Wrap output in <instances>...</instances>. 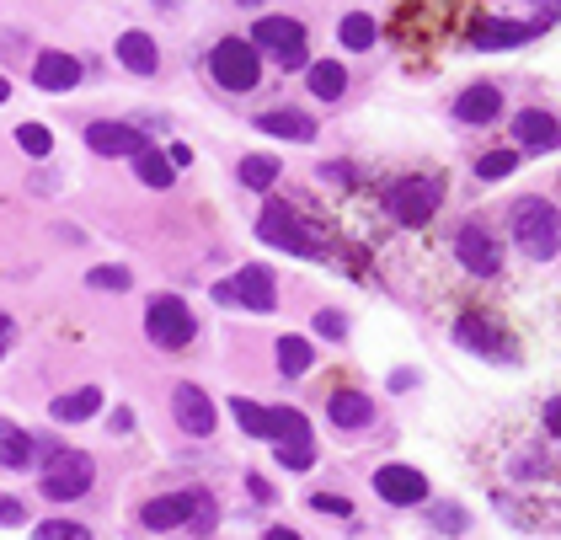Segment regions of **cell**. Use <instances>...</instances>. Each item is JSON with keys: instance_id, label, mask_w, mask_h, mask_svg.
Masks as SVG:
<instances>
[{"instance_id": "cell-25", "label": "cell", "mask_w": 561, "mask_h": 540, "mask_svg": "<svg viewBox=\"0 0 561 540\" xmlns=\"http://www.w3.org/2000/svg\"><path fill=\"white\" fill-rule=\"evenodd\" d=\"M0 466H6V471H22V466H33V434H22V428H11L6 418H0Z\"/></svg>"}, {"instance_id": "cell-15", "label": "cell", "mask_w": 561, "mask_h": 540, "mask_svg": "<svg viewBox=\"0 0 561 540\" xmlns=\"http://www.w3.org/2000/svg\"><path fill=\"white\" fill-rule=\"evenodd\" d=\"M513 140L524 150H556L561 145V123L551 113H540V107H524L519 118H513Z\"/></svg>"}, {"instance_id": "cell-10", "label": "cell", "mask_w": 561, "mask_h": 540, "mask_svg": "<svg viewBox=\"0 0 561 540\" xmlns=\"http://www.w3.org/2000/svg\"><path fill=\"white\" fill-rule=\"evenodd\" d=\"M171 418L182 423V434L209 439V434H214V418H220V412H214V401L198 391V385H177V391H171Z\"/></svg>"}, {"instance_id": "cell-39", "label": "cell", "mask_w": 561, "mask_h": 540, "mask_svg": "<svg viewBox=\"0 0 561 540\" xmlns=\"http://www.w3.org/2000/svg\"><path fill=\"white\" fill-rule=\"evenodd\" d=\"M0 524H27V503L11 498V492H0Z\"/></svg>"}, {"instance_id": "cell-43", "label": "cell", "mask_w": 561, "mask_h": 540, "mask_svg": "<svg viewBox=\"0 0 561 540\" xmlns=\"http://www.w3.org/2000/svg\"><path fill=\"white\" fill-rule=\"evenodd\" d=\"M268 540H300V535H294L289 524H273V530H268Z\"/></svg>"}, {"instance_id": "cell-35", "label": "cell", "mask_w": 561, "mask_h": 540, "mask_svg": "<svg viewBox=\"0 0 561 540\" xmlns=\"http://www.w3.org/2000/svg\"><path fill=\"white\" fill-rule=\"evenodd\" d=\"M230 412H236V423L246 428L252 439H262V407L257 401H246V396H230Z\"/></svg>"}, {"instance_id": "cell-24", "label": "cell", "mask_w": 561, "mask_h": 540, "mask_svg": "<svg viewBox=\"0 0 561 540\" xmlns=\"http://www.w3.org/2000/svg\"><path fill=\"white\" fill-rule=\"evenodd\" d=\"M310 364H316V348H310V337H278V369H284L289 380L310 375Z\"/></svg>"}, {"instance_id": "cell-33", "label": "cell", "mask_w": 561, "mask_h": 540, "mask_svg": "<svg viewBox=\"0 0 561 540\" xmlns=\"http://www.w3.org/2000/svg\"><path fill=\"white\" fill-rule=\"evenodd\" d=\"M33 540H91V530L75 519H43V524H33Z\"/></svg>"}, {"instance_id": "cell-22", "label": "cell", "mask_w": 561, "mask_h": 540, "mask_svg": "<svg viewBox=\"0 0 561 540\" xmlns=\"http://www.w3.org/2000/svg\"><path fill=\"white\" fill-rule=\"evenodd\" d=\"M118 59L134 75H155V65H161V54H155V38L150 33H123L118 38Z\"/></svg>"}, {"instance_id": "cell-36", "label": "cell", "mask_w": 561, "mask_h": 540, "mask_svg": "<svg viewBox=\"0 0 561 540\" xmlns=\"http://www.w3.org/2000/svg\"><path fill=\"white\" fill-rule=\"evenodd\" d=\"M439 524H444L449 535H460L471 519H465V508H455V503H439V508H433V530H439Z\"/></svg>"}, {"instance_id": "cell-40", "label": "cell", "mask_w": 561, "mask_h": 540, "mask_svg": "<svg viewBox=\"0 0 561 540\" xmlns=\"http://www.w3.org/2000/svg\"><path fill=\"white\" fill-rule=\"evenodd\" d=\"M246 487H252V498H257V503H273V487H268V482H262V476H257V471H252V476H246Z\"/></svg>"}, {"instance_id": "cell-18", "label": "cell", "mask_w": 561, "mask_h": 540, "mask_svg": "<svg viewBox=\"0 0 561 540\" xmlns=\"http://www.w3.org/2000/svg\"><path fill=\"white\" fill-rule=\"evenodd\" d=\"M262 439L268 444H294V439H316L310 434V418L294 407H268L262 412Z\"/></svg>"}, {"instance_id": "cell-23", "label": "cell", "mask_w": 561, "mask_h": 540, "mask_svg": "<svg viewBox=\"0 0 561 540\" xmlns=\"http://www.w3.org/2000/svg\"><path fill=\"white\" fill-rule=\"evenodd\" d=\"M342 91H348V70H342V59H316V65H310V97L337 102Z\"/></svg>"}, {"instance_id": "cell-3", "label": "cell", "mask_w": 561, "mask_h": 540, "mask_svg": "<svg viewBox=\"0 0 561 540\" xmlns=\"http://www.w3.org/2000/svg\"><path fill=\"white\" fill-rule=\"evenodd\" d=\"M513 241L529 262H551L561 252V209L545 198H519L513 204Z\"/></svg>"}, {"instance_id": "cell-14", "label": "cell", "mask_w": 561, "mask_h": 540, "mask_svg": "<svg viewBox=\"0 0 561 540\" xmlns=\"http://www.w3.org/2000/svg\"><path fill=\"white\" fill-rule=\"evenodd\" d=\"M33 86L38 91H75V86H81V59H70L59 49L38 54L33 59Z\"/></svg>"}, {"instance_id": "cell-2", "label": "cell", "mask_w": 561, "mask_h": 540, "mask_svg": "<svg viewBox=\"0 0 561 540\" xmlns=\"http://www.w3.org/2000/svg\"><path fill=\"white\" fill-rule=\"evenodd\" d=\"M33 455H43V498L75 503V498H86V492H91L97 466H91L86 450H54V444L33 439Z\"/></svg>"}, {"instance_id": "cell-8", "label": "cell", "mask_w": 561, "mask_h": 540, "mask_svg": "<svg viewBox=\"0 0 561 540\" xmlns=\"http://www.w3.org/2000/svg\"><path fill=\"white\" fill-rule=\"evenodd\" d=\"M305 22L300 17H257L252 27V49H262L268 59H278V65H305Z\"/></svg>"}, {"instance_id": "cell-34", "label": "cell", "mask_w": 561, "mask_h": 540, "mask_svg": "<svg viewBox=\"0 0 561 540\" xmlns=\"http://www.w3.org/2000/svg\"><path fill=\"white\" fill-rule=\"evenodd\" d=\"M17 145H22V150H27V156H33V161H43V156H49V150H54V134L43 129V123H22V129H17Z\"/></svg>"}, {"instance_id": "cell-45", "label": "cell", "mask_w": 561, "mask_h": 540, "mask_svg": "<svg viewBox=\"0 0 561 540\" xmlns=\"http://www.w3.org/2000/svg\"><path fill=\"white\" fill-rule=\"evenodd\" d=\"M11 97V81H6V75H0V102H6Z\"/></svg>"}, {"instance_id": "cell-6", "label": "cell", "mask_w": 561, "mask_h": 540, "mask_svg": "<svg viewBox=\"0 0 561 540\" xmlns=\"http://www.w3.org/2000/svg\"><path fill=\"white\" fill-rule=\"evenodd\" d=\"M439 204H444V182H433V177H407L385 193V209H391L407 230H423L433 214H439Z\"/></svg>"}, {"instance_id": "cell-29", "label": "cell", "mask_w": 561, "mask_h": 540, "mask_svg": "<svg viewBox=\"0 0 561 540\" xmlns=\"http://www.w3.org/2000/svg\"><path fill=\"white\" fill-rule=\"evenodd\" d=\"M241 182L252 193H268L273 182H278V156H246L241 161Z\"/></svg>"}, {"instance_id": "cell-27", "label": "cell", "mask_w": 561, "mask_h": 540, "mask_svg": "<svg viewBox=\"0 0 561 540\" xmlns=\"http://www.w3.org/2000/svg\"><path fill=\"white\" fill-rule=\"evenodd\" d=\"M134 172H139V182H145V188H171V177H177V172H171V161H166L155 145L134 156Z\"/></svg>"}, {"instance_id": "cell-44", "label": "cell", "mask_w": 561, "mask_h": 540, "mask_svg": "<svg viewBox=\"0 0 561 540\" xmlns=\"http://www.w3.org/2000/svg\"><path fill=\"white\" fill-rule=\"evenodd\" d=\"M6 337H11V316L0 311V343H6Z\"/></svg>"}, {"instance_id": "cell-17", "label": "cell", "mask_w": 561, "mask_h": 540, "mask_svg": "<svg viewBox=\"0 0 561 540\" xmlns=\"http://www.w3.org/2000/svg\"><path fill=\"white\" fill-rule=\"evenodd\" d=\"M262 134H273V140H316V118L300 113V107H273V113L257 118Z\"/></svg>"}, {"instance_id": "cell-4", "label": "cell", "mask_w": 561, "mask_h": 540, "mask_svg": "<svg viewBox=\"0 0 561 540\" xmlns=\"http://www.w3.org/2000/svg\"><path fill=\"white\" fill-rule=\"evenodd\" d=\"M257 236L268 241V246H284V252H294V257H321V252H326L321 236H310L305 220L284 204V198H268V204H262Z\"/></svg>"}, {"instance_id": "cell-31", "label": "cell", "mask_w": 561, "mask_h": 540, "mask_svg": "<svg viewBox=\"0 0 561 540\" xmlns=\"http://www.w3.org/2000/svg\"><path fill=\"white\" fill-rule=\"evenodd\" d=\"M273 455H278V466H289V471H310V466H316V439L273 444Z\"/></svg>"}, {"instance_id": "cell-1", "label": "cell", "mask_w": 561, "mask_h": 540, "mask_svg": "<svg viewBox=\"0 0 561 540\" xmlns=\"http://www.w3.org/2000/svg\"><path fill=\"white\" fill-rule=\"evenodd\" d=\"M139 524L145 530H193V535H209L214 530V498L204 487H182V492H166V498H150L139 508Z\"/></svg>"}, {"instance_id": "cell-19", "label": "cell", "mask_w": 561, "mask_h": 540, "mask_svg": "<svg viewBox=\"0 0 561 540\" xmlns=\"http://www.w3.org/2000/svg\"><path fill=\"white\" fill-rule=\"evenodd\" d=\"M497 113H503V91L497 86H471V91H460V102H455L460 123H492Z\"/></svg>"}, {"instance_id": "cell-26", "label": "cell", "mask_w": 561, "mask_h": 540, "mask_svg": "<svg viewBox=\"0 0 561 540\" xmlns=\"http://www.w3.org/2000/svg\"><path fill=\"white\" fill-rule=\"evenodd\" d=\"M535 27L529 22H481L476 27V49H513V43H524Z\"/></svg>"}, {"instance_id": "cell-7", "label": "cell", "mask_w": 561, "mask_h": 540, "mask_svg": "<svg viewBox=\"0 0 561 540\" xmlns=\"http://www.w3.org/2000/svg\"><path fill=\"white\" fill-rule=\"evenodd\" d=\"M209 75L225 91H252L262 81V59L246 38H225V43H214V54H209Z\"/></svg>"}, {"instance_id": "cell-11", "label": "cell", "mask_w": 561, "mask_h": 540, "mask_svg": "<svg viewBox=\"0 0 561 540\" xmlns=\"http://www.w3.org/2000/svg\"><path fill=\"white\" fill-rule=\"evenodd\" d=\"M455 257L465 262V273H476V279H492V273H503V252H497V241H492L481 225H465L460 236H455Z\"/></svg>"}, {"instance_id": "cell-41", "label": "cell", "mask_w": 561, "mask_h": 540, "mask_svg": "<svg viewBox=\"0 0 561 540\" xmlns=\"http://www.w3.org/2000/svg\"><path fill=\"white\" fill-rule=\"evenodd\" d=\"M545 428H551V434H561V396L545 401Z\"/></svg>"}, {"instance_id": "cell-13", "label": "cell", "mask_w": 561, "mask_h": 540, "mask_svg": "<svg viewBox=\"0 0 561 540\" xmlns=\"http://www.w3.org/2000/svg\"><path fill=\"white\" fill-rule=\"evenodd\" d=\"M86 145L97 150V156H139V150H150V140L139 129H129V123H91L86 129Z\"/></svg>"}, {"instance_id": "cell-9", "label": "cell", "mask_w": 561, "mask_h": 540, "mask_svg": "<svg viewBox=\"0 0 561 540\" xmlns=\"http://www.w3.org/2000/svg\"><path fill=\"white\" fill-rule=\"evenodd\" d=\"M374 492L396 508H417V503H428V476L412 466H380L374 471Z\"/></svg>"}, {"instance_id": "cell-37", "label": "cell", "mask_w": 561, "mask_h": 540, "mask_svg": "<svg viewBox=\"0 0 561 540\" xmlns=\"http://www.w3.org/2000/svg\"><path fill=\"white\" fill-rule=\"evenodd\" d=\"M316 332L332 337V343H342V337H348V321H342V311H321L316 316Z\"/></svg>"}, {"instance_id": "cell-5", "label": "cell", "mask_w": 561, "mask_h": 540, "mask_svg": "<svg viewBox=\"0 0 561 540\" xmlns=\"http://www.w3.org/2000/svg\"><path fill=\"white\" fill-rule=\"evenodd\" d=\"M145 332H150L155 348L177 353V348H187L198 337V321H193V311H187L182 295H155L145 305Z\"/></svg>"}, {"instance_id": "cell-12", "label": "cell", "mask_w": 561, "mask_h": 540, "mask_svg": "<svg viewBox=\"0 0 561 540\" xmlns=\"http://www.w3.org/2000/svg\"><path fill=\"white\" fill-rule=\"evenodd\" d=\"M455 337H460L465 348H476V353H487V359H497V364H513V337H503L487 316H460Z\"/></svg>"}, {"instance_id": "cell-16", "label": "cell", "mask_w": 561, "mask_h": 540, "mask_svg": "<svg viewBox=\"0 0 561 540\" xmlns=\"http://www.w3.org/2000/svg\"><path fill=\"white\" fill-rule=\"evenodd\" d=\"M230 289H236V300L246 305V311H273V305H278V284H273V273H268V268H257V262H252V268H241Z\"/></svg>"}, {"instance_id": "cell-28", "label": "cell", "mask_w": 561, "mask_h": 540, "mask_svg": "<svg viewBox=\"0 0 561 540\" xmlns=\"http://www.w3.org/2000/svg\"><path fill=\"white\" fill-rule=\"evenodd\" d=\"M337 38L348 43L353 54H364L369 43H374V17H369V11H348V17H342V27H337Z\"/></svg>"}, {"instance_id": "cell-30", "label": "cell", "mask_w": 561, "mask_h": 540, "mask_svg": "<svg viewBox=\"0 0 561 540\" xmlns=\"http://www.w3.org/2000/svg\"><path fill=\"white\" fill-rule=\"evenodd\" d=\"M513 166H519V150L503 145V150H487V156L476 161V177H481V182H503Z\"/></svg>"}, {"instance_id": "cell-21", "label": "cell", "mask_w": 561, "mask_h": 540, "mask_svg": "<svg viewBox=\"0 0 561 540\" xmlns=\"http://www.w3.org/2000/svg\"><path fill=\"white\" fill-rule=\"evenodd\" d=\"M97 412H102V391H97V385H81V391H70V396L54 401V423H86V418H97Z\"/></svg>"}, {"instance_id": "cell-38", "label": "cell", "mask_w": 561, "mask_h": 540, "mask_svg": "<svg viewBox=\"0 0 561 540\" xmlns=\"http://www.w3.org/2000/svg\"><path fill=\"white\" fill-rule=\"evenodd\" d=\"M310 508H321V514H337V519H353V503L348 498H332V492H316Z\"/></svg>"}, {"instance_id": "cell-32", "label": "cell", "mask_w": 561, "mask_h": 540, "mask_svg": "<svg viewBox=\"0 0 561 540\" xmlns=\"http://www.w3.org/2000/svg\"><path fill=\"white\" fill-rule=\"evenodd\" d=\"M86 284H91V289H107V295H123V289L134 284V273H129V268H118V262H102V268H91V273H86Z\"/></svg>"}, {"instance_id": "cell-42", "label": "cell", "mask_w": 561, "mask_h": 540, "mask_svg": "<svg viewBox=\"0 0 561 540\" xmlns=\"http://www.w3.org/2000/svg\"><path fill=\"white\" fill-rule=\"evenodd\" d=\"M166 161H171V172H177V166L193 161V150H187V145H171V150H166Z\"/></svg>"}, {"instance_id": "cell-20", "label": "cell", "mask_w": 561, "mask_h": 540, "mask_svg": "<svg viewBox=\"0 0 561 540\" xmlns=\"http://www.w3.org/2000/svg\"><path fill=\"white\" fill-rule=\"evenodd\" d=\"M326 412H332L337 428H369V423H374V401H369L364 391H337Z\"/></svg>"}]
</instances>
